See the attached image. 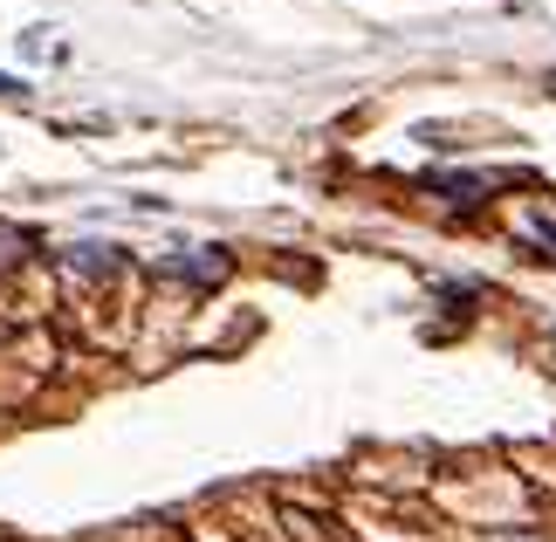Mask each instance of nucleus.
Returning <instances> with one entry per match:
<instances>
[{
  "mask_svg": "<svg viewBox=\"0 0 556 542\" xmlns=\"http://www.w3.org/2000/svg\"><path fill=\"white\" fill-rule=\"evenodd\" d=\"M426 186H433V192H454V206H481V192L502 186V179H475V172H460V179H454V172H433Z\"/></svg>",
  "mask_w": 556,
  "mask_h": 542,
  "instance_id": "nucleus-1",
  "label": "nucleus"
},
{
  "mask_svg": "<svg viewBox=\"0 0 556 542\" xmlns=\"http://www.w3.org/2000/svg\"><path fill=\"white\" fill-rule=\"evenodd\" d=\"M14 90H21V83H14V76H0V97H14Z\"/></svg>",
  "mask_w": 556,
  "mask_h": 542,
  "instance_id": "nucleus-2",
  "label": "nucleus"
}]
</instances>
